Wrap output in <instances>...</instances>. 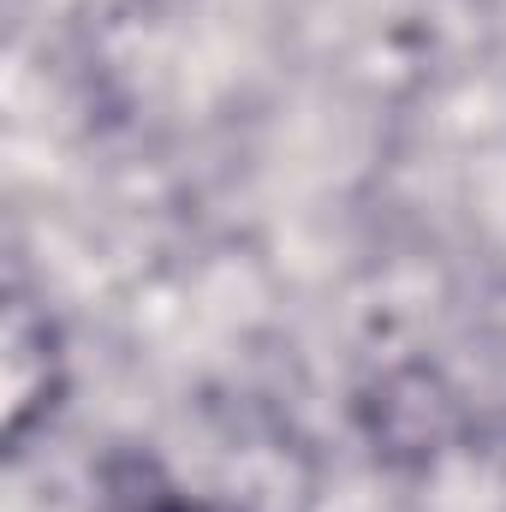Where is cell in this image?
<instances>
[{
	"label": "cell",
	"mask_w": 506,
	"mask_h": 512,
	"mask_svg": "<svg viewBox=\"0 0 506 512\" xmlns=\"http://www.w3.org/2000/svg\"><path fill=\"white\" fill-rule=\"evenodd\" d=\"M137 512H197V507H185V501H155V507H137Z\"/></svg>",
	"instance_id": "1"
}]
</instances>
